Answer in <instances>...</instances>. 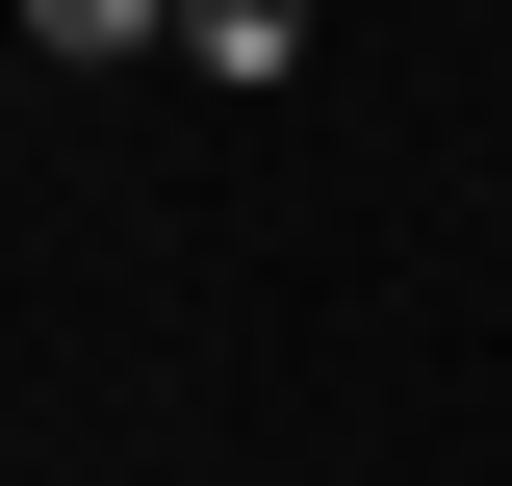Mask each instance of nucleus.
I'll list each match as a JSON object with an SVG mask.
<instances>
[{
    "instance_id": "f257e3e1",
    "label": "nucleus",
    "mask_w": 512,
    "mask_h": 486,
    "mask_svg": "<svg viewBox=\"0 0 512 486\" xmlns=\"http://www.w3.org/2000/svg\"><path fill=\"white\" fill-rule=\"evenodd\" d=\"M180 52L231 77V103H282V77H308V0H180Z\"/></svg>"
},
{
    "instance_id": "f03ea898",
    "label": "nucleus",
    "mask_w": 512,
    "mask_h": 486,
    "mask_svg": "<svg viewBox=\"0 0 512 486\" xmlns=\"http://www.w3.org/2000/svg\"><path fill=\"white\" fill-rule=\"evenodd\" d=\"M26 52H180V0H26Z\"/></svg>"
}]
</instances>
